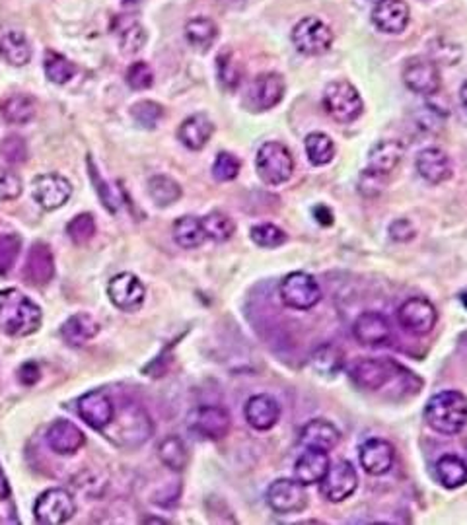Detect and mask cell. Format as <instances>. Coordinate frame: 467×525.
<instances>
[{"label": "cell", "instance_id": "cell-1", "mask_svg": "<svg viewBox=\"0 0 467 525\" xmlns=\"http://www.w3.org/2000/svg\"><path fill=\"white\" fill-rule=\"evenodd\" d=\"M44 313L36 302L16 288L0 290V331L10 337H28L41 327Z\"/></svg>", "mask_w": 467, "mask_h": 525}, {"label": "cell", "instance_id": "cell-2", "mask_svg": "<svg viewBox=\"0 0 467 525\" xmlns=\"http://www.w3.org/2000/svg\"><path fill=\"white\" fill-rule=\"evenodd\" d=\"M101 432L116 446L139 448L152 436L154 424L141 405L127 401L116 407V416Z\"/></svg>", "mask_w": 467, "mask_h": 525}, {"label": "cell", "instance_id": "cell-3", "mask_svg": "<svg viewBox=\"0 0 467 525\" xmlns=\"http://www.w3.org/2000/svg\"><path fill=\"white\" fill-rule=\"evenodd\" d=\"M424 418L434 432L455 436L467 426V397L462 392H440L429 399Z\"/></svg>", "mask_w": 467, "mask_h": 525}, {"label": "cell", "instance_id": "cell-4", "mask_svg": "<svg viewBox=\"0 0 467 525\" xmlns=\"http://www.w3.org/2000/svg\"><path fill=\"white\" fill-rule=\"evenodd\" d=\"M324 108L331 119L349 125L355 123L365 113V101L350 82L335 80L329 82L324 92Z\"/></svg>", "mask_w": 467, "mask_h": 525}, {"label": "cell", "instance_id": "cell-5", "mask_svg": "<svg viewBox=\"0 0 467 525\" xmlns=\"http://www.w3.org/2000/svg\"><path fill=\"white\" fill-rule=\"evenodd\" d=\"M255 170L267 185H283L294 174V158L283 142H265L257 150Z\"/></svg>", "mask_w": 467, "mask_h": 525}, {"label": "cell", "instance_id": "cell-6", "mask_svg": "<svg viewBox=\"0 0 467 525\" xmlns=\"http://www.w3.org/2000/svg\"><path fill=\"white\" fill-rule=\"evenodd\" d=\"M278 296L290 310L308 311L321 302V288L318 280L304 271H294L280 280Z\"/></svg>", "mask_w": 467, "mask_h": 525}, {"label": "cell", "instance_id": "cell-7", "mask_svg": "<svg viewBox=\"0 0 467 525\" xmlns=\"http://www.w3.org/2000/svg\"><path fill=\"white\" fill-rule=\"evenodd\" d=\"M293 44L298 52L310 57L324 55L334 45V31L324 22V20L308 16L294 26L293 29Z\"/></svg>", "mask_w": 467, "mask_h": 525}, {"label": "cell", "instance_id": "cell-8", "mask_svg": "<svg viewBox=\"0 0 467 525\" xmlns=\"http://www.w3.org/2000/svg\"><path fill=\"white\" fill-rule=\"evenodd\" d=\"M319 489L321 495L329 502H345L347 498L355 495V490L358 489V472L352 467L350 461H335V464L329 465L326 477L321 479Z\"/></svg>", "mask_w": 467, "mask_h": 525}, {"label": "cell", "instance_id": "cell-9", "mask_svg": "<svg viewBox=\"0 0 467 525\" xmlns=\"http://www.w3.org/2000/svg\"><path fill=\"white\" fill-rule=\"evenodd\" d=\"M398 319L405 331L423 337V335H429L436 327L439 311H436L434 303L429 298L413 296L399 306Z\"/></svg>", "mask_w": 467, "mask_h": 525}, {"label": "cell", "instance_id": "cell-10", "mask_svg": "<svg viewBox=\"0 0 467 525\" xmlns=\"http://www.w3.org/2000/svg\"><path fill=\"white\" fill-rule=\"evenodd\" d=\"M399 364L386 359H360L350 368V380L360 390L378 392L386 387L391 377L398 374Z\"/></svg>", "mask_w": 467, "mask_h": 525}, {"label": "cell", "instance_id": "cell-11", "mask_svg": "<svg viewBox=\"0 0 467 525\" xmlns=\"http://www.w3.org/2000/svg\"><path fill=\"white\" fill-rule=\"evenodd\" d=\"M76 512L75 498L65 489H49L39 495L34 506V516L41 525L67 523Z\"/></svg>", "mask_w": 467, "mask_h": 525}, {"label": "cell", "instance_id": "cell-12", "mask_svg": "<svg viewBox=\"0 0 467 525\" xmlns=\"http://www.w3.org/2000/svg\"><path fill=\"white\" fill-rule=\"evenodd\" d=\"M403 82L415 93L432 96V93L440 92L442 86L440 69L434 59L413 57L403 67Z\"/></svg>", "mask_w": 467, "mask_h": 525}, {"label": "cell", "instance_id": "cell-13", "mask_svg": "<svg viewBox=\"0 0 467 525\" xmlns=\"http://www.w3.org/2000/svg\"><path fill=\"white\" fill-rule=\"evenodd\" d=\"M267 504L275 513H298L308 506V495L302 482L296 479H277L267 489Z\"/></svg>", "mask_w": 467, "mask_h": 525}, {"label": "cell", "instance_id": "cell-14", "mask_svg": "<svg viewBox=\"0 0 467 525\" xmlns=\"http://www.w3.org/2000/svg\"><path fill=\"white\" fill-rule=\"evenodd\" d=\"M108 296L116 308L123 311H137L144 303L147 288L133 272H119L109 280Z\"/></svg>", "mask_w": 467, "mask_h": 525}, {"label": "cell", "instance_id": "cell-15", "mask_svg": "<svg viewBox=\"0 0 467 525\" xmlns=\"http://www.w3.org/2000/svg\"><path fill=\"white\" fill-rule=\"evenodd\" d=\"M31 195H34L36 203L41 208L57 210L62 205H67L72 195V185L67 177L59 174L37 175L34 183H31Z\"/></svg>", "mask_w": 467, "mask_h": 525}, {"label": "cell", "instance_id": "cell-16", "mask_svg": "<svg viewBox=\"0 0 467 525\" xmlns=\"http://www.w3.org/2000/svg\"><path fill=\"white\" fill-rule=\"evenodd\" d=\"M76 411L90 428L103 430L116 416V403L108 392L93 390L78 399Z\"/></svg>", "mask_w": 467, "mask_h": 525}, {"label": "cell", "instance_id": "cell-17", "mask_svg": "<svg viewBox=\"0 0 467 525\" xmlns=\"http://www.w3.org/2000/svg\"><path fill=\"white\" fill-rule=\"evenodd\" d=\"M232 418L224 407L203 405L191 415V428L206 440H222L230 432Z\"/></svg>", "mask_w": 467, "mask_h": 525}, {"label": "cell", "instance_id": "cell-18", "mask_svg": "<svg viewBox=\"0 0 467 525\" xmlns=\"http://www.w3.org/2000/svg\"><path fill=\"white\" fill-rule=\"evenodd\" d=\"M286 84L278 72H263L249 86V105L255 111H269L285 98Z\"/></svg>", "mask_w": 467, "mask_h": 525}, {"label": "cell", "instance_id": "cell-19", "mask_svg": "<svg viewBox=\"0 0 467 525\" xmlns=\"http://www.w3.org/2000/svg\"><path fill=\"white\" fill-rule=\"evenodd\" d=\"M358 459L368 475L382 477L396 464V448L383 438H370L360 446Z\"/></svg>", "mask_w": 467, "mask_h": 525}, {"label": "cell", "instance_id": "cell-20", "mask_svg": "<svg viewBox=\"0 0 467 525\" xmlns=\"http://www.w3.org/2000/svg\"><path fill=\"white\" fill-rule=\"evenodd\" d=\"M352 335L365 346H383L391 341V323L380 311H365L352 323Z\"/></svg>", "mask_w": 467, "mask_h": 525}, {"label": "cell", "instance_id": "cell-21", "mask_svg": "<svg viewBox=\"0 0 467 525\" xmlns=\"http://www.w3.org/2000/svg\"><path fill=\"white\" fill-rule=\"evenodd\" d=\"M411 12L405 0H380L372 10V22L383 34L398 36L409 26Z\"/></svg>", "mask_w": 467, "mask_h": 525}, {"label": "cell", "instance_id": "cell-22", "mask_svg": "<svg viewBox=\"0 0 467 525\" xmlns=\"http://www.w3.org/2000/svg\"><path fill=\"white\" fill-rule=\"evenodd\" d=\"M244 416L246 423L259 432H265V430H271L280 418V405L273 395L259 393L247 399L244 407Z\"/></svg>", "mask_w": 467, "mask_h": 525}, {"label": "cell", "instance_id": "cell-23", "mask_svg": "<svg viewBox=\"0 0 467 525\" xmlns=\"http://www.w3.org/2000/svg\"><path fill=\"white\" fill-rule=\"evenodd\" d=\"M55 275V259L51 254V247L47 244L31 246L28 251V259L24 265V279L34 287H45Z\"/></svg>", "mask_w": 467, "mask_h": 525}, {"label": "cell", "instance_id": "cell-24", "mask_svg": "<svg viewBox=\"0 0 467 525\" xmlns=\"http://www.w3.org/2000/svg\"><path fill=\"white\" fill-rule=\"evenodd\" d=\"M47 446L59 456H72L85 446L86 436L82 430L72 424L70 420H55L53 424L47 428Z\"/></svg>", "mask_w": 467, "mask_h": 525}, {"label": "cell", "instance_id": "cell-25", "mask_svg": "<svg viewBox=\"0 0 467 525\" xmlns=\"http://www.w3.org/2000/svg\"><path fill=\"white\" fill-rule=\"evenodd\" d=\"M329 465H331L329 451L306 448L304 454L300 456L294 464V479L298 482H302L304 487L319 485L321 479L326 477Z\"/></svg>", "mask_w": 467, "mask_h": 525}, {"label": "cell", "instance_id": "cell-26", "mask_svg": "<svg viewBox=\"0 0 467 525\" xmlns=\"http://www.w3.org/2000/svg\"><path fill=\"white\" fill-rule=\"evenodd\" d=\"M417 172L424 182L432 185H440L448 182L452 177V160L444 150L440 149H424L417 156Z\"/></svg>", "mask_w": 467, "mask_h": 525}, {"label": "cell", "instance_id": "cell-27", "mask_svg": "<svg viewBox=\"0 0 467 525\" xmlns=\"http://www.w3.org/2000/svg\"><path fill=\"white\" fill-rule=\"evenodd\" d=\"M341 442L339 428L327 418H311L300 432V444L304 448L331 451Z\"/></svg>", "mask_w": 467, "mask_h": 525}, {"label": "cell", "instance_id": "cell-28", "mask_svg": "<svg viewBox=\"0 0 467 525\" xmlns=\"http://www.w3.org/2000/svg\"><path fill=\"white\" fill-rule=\"evenodd\" d=\"M405 144L396 139L378 141L368 152V170L383 175L396 172V167L403 162Z\"/></svg>", "mask_w": 467, "mask_h": 525}, {"label": "cell", "instance_id": "cell-29", "mask_svg": "<svg viewBox=\"0 0 467 525\" xmlns=\"http://www.w3.org/2000/svg\"><path fill=\"white\" fill-rule=\"evenodd\" d=\"M214 133V125L213 121L206 117L205 113H195L191 117H187L178 131V139L185 149L189 150H203L206 142L211 141V136Z\"/></svg>", "mask_w": 467, "mask_h": 525}, {"label": "cell", "instance_id": "cell-30", "mask_svg": "<svg viewBox=\"0 0 467 525\" xmlns=\"http://www.w3.org/2000/svg\"><path fill=\"white\" fill-rule=\"evenodd\" d=\"M98 333H100V325L88 313L72 315V318H68L60 327L62 339H65L68 346H75V349L90 343Z\"/></svg>", "mask_w": 467, "mask_h": 525}, {"label": "cell", "instance_id": "cell-31", "mask_svg": "<svg viewBox=\"0 0 467 525\" xmlns=\"http://www.w3.org/2000/svg\"><path fill=\"white\" fill-rule=\"evenodd\" d=\"M0 57L12 67L28 65L31 59V45L22 31L6 29L0 34Z\"/></svg>", "mask_w": 467, "mask_h": 525}, {"label": "cell", "instance_id": "cell-32", "mask_svg": "<svg viewBox=\"0 0 467 525\" xmlns=\"http://www.w3.org/2000/svg\"><path fill=\"white\" fill-rule=\"evenodd\" d=\"M310 366L319 376L335 377L342 370V366H345V352L337 344L326 343L310 354Z\"/></svg>", "mask_w": 467, "mask_h": 525}, {"label": "cell", "instance_id": "cell-33", "mask_svg": "<svg viewBox=\"0 0 467 525\" xmlns=\"http://www.w3.org/2000/svg\"><path fill=\"white\" fill-rule=\"evenodd\" d=\"M173 239L183 249H197L205 244L206 234L203 220L197 216H181L173 222Z\"/></svg>", "mask_w": 467, "mask_h": 525}, {"label": "cell", "instance_id": "cell-34", "mask_svg": "<svg viewBox=\"0 0 467 525\" xmlns=\"http://www.w3.org/2000/svg\"><path fill=\"white\" fill-rule=\"evenodd\" d=\"M434 471L444 489H460L467 482V464L458 456H442L436 461Z\"/></svg>", "mask_w": 467, "mask_h": 525}, {"label": "cell", "instance_id": "cell-35", "mask_svg": "<svg viewBox=\"0 0 467 525\" xmlns=\"http://www.w3.org/2000/svg\"><path fill=\"white\" fill-rule=\"evenodd\" d=\"M0 113L10 125H26L36 115V100L28 93H12L0 103Z\"/></svg>", "mask_w": 467, "mask_h": 525}, {"label": "cell", "instance_id": "cell-36", "mask_svg": "<svg viewBox=\"0 0 467 525\" xmlns=\"http://www.w3.org/2000/svg\"><path fill=\"white\" fill-rule=\"evenodd\" d=\"M185 37L195 49L206 51L209 47H213L214 41L218 39V26L211 18H205V16L193 18L185 26Z\"/></svg>", "mask_w": 467, "mask_h": 525}, {"label": "cell", "instance_id": "cell-37", "mask_svg": "<svg viewBox=\"0 0 467 525\" xmlns=\"http://www.w3.org/2000/svg\"><path fill=\"white\" fill-rule=\"evenodd\" d=\"M216 75H218V82H221V86L228 92H234V90H238V86H240L242 77H244V67H242V62L236 59L232 51H224V52H221V55H218Z\"/></svg>", "mask_w": 467, "mask_h": 525}, {"label": "cell", "instance_id": "cell-38", "mask_svg": "<svg viewBox=\"0 0 467 525\" xmlns=\"http://www.w3.org/2000/svg\"><path fill=\"white\" fill-rule=\"evenodd\" d=\"M304 146L311 166H327L335 158V142L326 133H310L306 136Z\"/></svg>", "mask_w": 467, "mask_h": 525}, {"label": "cell", "instance_id": "cell-39", "mask_svg": "<svg viewBox=\"0 0 467 525\" xmlns=\"http://www.w3.org/2000/svg\"><path fill=\"white\" fill-rule=\"evenodd\" d=\"M158 457L172 471H183L189 464V449L180 436H168L158 446Z\"/></svg>", "mask_w": 467, "mask_h": 525}, {"label": "cell", "instance_id": "cell-40", "mask_svg": "<svg viewBox=\"0 0 467 525\" xmlns=\"http://www.w3.org/2000/svg\"><path fill=\"white\" fill-rule=\"evenodd\" d=\"M149 195L158 206H170L181 198V187L168 175H154L149 180Z\"/></svg>", "mask_w": 467, "mask_h": 525}, {"label": "cell", "instance_id": "cell-41", "mask_svg": "<svg viewBox=\"0 0 467 525\" xmlns=\"http://www.w3.org/2000/svg\"><path fill=\"white\" fill-rule=\"evenodd\" d=\"M201 220H203V228H205L206 239L218 241V244L228 241L236 232L234 220L228 214L221 213V210H213V213H209Z\"/></svg>", "mask_w": 467, "mask_h": 525}, {"label": "cell", "instance_id": "cell-42", "mask_svg": "<svg viewBox=\"0 0 467 525\" xmlns=\"http://www.w3.org/2000/svg\"><path fill=\"white\" fill-rule=\"evenodd\" d=\"M249 238H252V241L257 247H263V249H277L288 241V234L285 232V230L271 222L254 226L252 232H249Z\"/></svg>", "mask_w": 467, "mask_h": 525}, {"label": "cell", "instance_id": "cell-43", "mask_svg": "<svg viewBox=\"0 0 467 525\" xmlns=\"http://www.w3.org/2000/svg\"><path fill=\"white\" fill-rule=\"evenodd\" d=\"M44 69H45L47 78L53 84H67L76 72V67L72 65L67 57L59 55V52H55V51L45 52Z\"/></svg>", "mask_w": 467, "mask_h": 525}, {"label": "cell", "instance_id": "cell-44", "mask_svg": "<svg viewBox=\"0 0 467 525\" xmlns=\"http://www.w3.org/2000/svg\"><path fill=\"white\" fill-rule=\"evenodd\" d=\"M131 115H133V119L137 121V125H141V127L156 129L164 117V108L156 101L142 100V101H137L133 105Z\"/></svg>", "mask_w": 467, "mask_h": 525}, {"label": "cell", "instance_id": "cell-45", "mask_svg": "<svg viewBox=\"0 0 467 525\" xmlns=\"http://www.w3.org/2000/svg\"><path fill=\"white\" fill-rule=\"evenodd\" d=\"M67 234L76 246H85L93 236H96V220H93L90 213L78 214L68 222Z\"/></svg>", "mask_w": 467, "mask_h": 525}, {"label": "cell", "instance_id": "cell-46", "mask_svg": "<svg viewBox=\"0 0 467 525\" xmlns=\"http://www.w3.org/2000/svg\"><path fill=\"white\" fill-rule=\"evenodd\" d=\"M242 170V162L240 158L234 156L232 152H221L214 158L213 164V175L216 182H234L238 175H240Z\"/></svg>", "mask_w": 467, "mask_h": 525}, {"label": "cell", "instance_id": "cell-47", "mask_svg": "<svg viewBox=\"0 0 467 525\" xmlns=\"http://www.w3.org/2000/svg\"><path fill=\"white\" fill-rule=\"evenodd\" d=\"M22 249V238L18 234H0V275H8Z\"/></svg>", "mask_w": 467, "mask_h": 525}, {"label": "cell", "instance_id": "cell-48", "mask_svg": "<svg viewBox=\"0 0 467 525\" xmlns=\"http://www.w3.org/2000/svg\"><path fill=\"white\" fill-rule=\"evenodd\" d=\"M88 170H90V177H92V182H93V187H96V191H98V195L101 198L103 206H106L108 210H111V213H117L119 197L116 193H113V189L106 182L101 180L98 167L92 164V158H88Z\"/></svg>", "mask_w": 467, "mask_h": 525}, {"label": "cell", "instance_id": "cell-49", "mask_svg": "<svg viewBox=\"0 0 467 525\" xmlns=\"http://www.w3.org/2000/svg\"><path fill=\"white\" fill-rule=\"evenodd\" d=\"M119 39L125 52H137L147 44V31L139 22H131L119 29Z\"/></svg>", "mask_w": 467, "mask_h": 525}, {"label": "cell", "instance_id": "cell-50", "mask_svg": "<svg viewBox=\"0 0 467 525\" xmlns=\"http://www.w3.org/2000/svg\"><path fill=\"white\" fill-rule=\"evenodd\" d=\"M0 154L10 164H22L28 160V144L22 136L10 134L0 142Z\"/></svg>", "mask_w": 467, "mask_h": 525}, {"label": "cell", "instance_id": "cell-51", "mask_svg": "<svg viewBox=\"0 0 467 525\" xmlns=\"http://www.w3.org/2000/svg\"><path fill=\"white\" fill-rule=\"evenodd\" d=\"M386 185H388V175L368 170V167L358 177V191L362 197H368V198L378 197L382 195L383 189H386Z\"/></svg>", "mask_w": 467, "mask_h": 525}, {"label": "cell", "instance_id": "cell-52", "mask_svg": "<svg viewBox=\"0 0 467 525\" xmlns=\"http://www.w3.org/2000/svg\"><path fill=\"white\" fill-rule=\"evenodd\" d=\"M127 84L133 90H149L154 84V72L149 67V62H133L127 70Z\"/></svg>", "mask_w": 467, "mask_h": 525}, {"label": "cell", "instance_id": "cell-53", "mask_svg": "<svg viewBox=\"0 0 467 525\" xmlns=\"http://www.w3.org/2000/svg\"><path fill=\"white\" fill-rule=\"evenodd\" d=\"M24 183L12 170H0V201H16L22 195Z\"/></svg>", "mask_w": 467, "mask_h": 525}, {"label": "cell", "instance_id": "cell-54", "mask_svg": "<svg viewBox=\"0 0 467 525\" xmlns=\"http://www.w3.org/2000/svg\"><path fill=\"white\" fill-rule=\"evenodd\" d=\"M415 236H417V230H415L411 220H407V218H398L390 224V238L393 241L405 244V241H411Z\"/></svg>", "mask_w": 467, "mask_h": 525}, {"label": "cell", "instance_id": "cell-55", "mask_svg": "<svg viewBox=\"0 0 467 525\" xmlns=\"http://www.w3.org/2000/svg\"><path fill=\"white\" fill-rule=\"evenodd\" d=\"M18 377L24 385H36L39 382V377H41L39 366L36 362H26L22 368H20Z\"/></svg>", "mask_w": 467, "mask_h": 525}, {"label": "cell", "instance_id": "cell-56", "mask_svg": "<svg viewBox=\"0 0 467 525\" xmlns=\"http://www.w3.org/2000/svg\"><path fill=\"white\" fill-rule=\"evenodd\" d=\"M314 214H316V220H318L319 224H324V226L334 224V214H331V210L327 206H324V205L316 206L314 208Z\"/></svg>", "mask_w": 467, "mask_h": 525}, {"label": "cell", "instance_id": "cell-57", "mask_svg": "<svg viewBox=\"0 0 467 525\" xmlns=\"http://www.w3.org/2000/svg\"><path fill=\"white\" fill-rule=\"evenodd\" d=\"M10 497V485L3 471H0V500H6Z\"/></svg>", "mask_w": 467, "mask_h": 525}, {"label": "cell", "instance_id": "cell-58", "mask_svg": "<svg viewBox=\"0 0 467 525\" xmlns=\"http://www.w3.org/2000/svg\"><path fill=\"white\" fill-rule=\"evenodd\" d=\"M460 100H462V105H463V109L467 113V82L463 84L462 90H460Z\"/></svg>", "mask_w": 467, "mask_h": 525}, {"label": "cell", "instance_id": "cell-59", "mask_svg": "<svg viewBox=\"0 0 467 525\" xmlns=\"http://www.w3.org/2000/svg\"><path fill=\"white\" fill-rule=\"evenodd\" d=\"M139 3H142V0H123L125 6H133V4H139Z\"/></svg>", "mask_w": 467, "mask_h": 525}, {"label": "cell", "instance_id": "cell-60", "mask_svg": "<svg viewBox=\"0 0 467 525\" xmlns=\"http://www.w3.org/2000/svg\"><path fill=\"white\" fill-rule=\"evenodd\" d=\"M462 303H463V306L467 308V292H463V294H462Z\"/></svg>", "mask_w": 467, "mask_h": 525}, {"label": "cell", "instance_id": "cell-61", "mask_svg": "<svg viewBox=\"0 0 467 525\" xmlns=\"http://www.w3.org/2000/svg\"><path fill=\"white\" fill-rule=\"evenodd\" d=\"M372 3H380V0H372Z\"/></svg>", "mask_w": 467, "mask_h": 525}]
</instances>
